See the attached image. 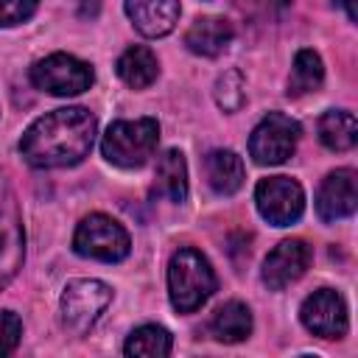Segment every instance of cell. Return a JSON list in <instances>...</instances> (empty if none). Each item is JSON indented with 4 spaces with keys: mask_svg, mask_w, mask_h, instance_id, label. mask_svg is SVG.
Segmentation results:
<instances>
[{
    "mask_svg": "<svg viewBox=\"0 0 358 358\" xmlns=\"http://www.w3.org/2000/svg\"><path fill=\"white\" fill-rule=\"evenodd\" d=\"M95 140V115L84 106H64L34 120L22 140L20 154L34 168H67L81 162Z\"/></svg>",
    "mask_w": 358,
    "mask_h": 358,
    "instance_id": "6da1fadb",
    "label": "cell"
},
{
    "mask_svg": "<svg viewBox=\"0 0 358 358\" xmlns=\"http://www.w3.org/2000/svg\"><path fill=\"white\" fill-rule=\"evenodd\" d=\"M168 291H171V305L179 313L199 310L215 291V274L210 260L190 246L173 252L168 263Z\"/></svg>",
    "mask_w": 358,
    "mask_h": 358,
    "instance_id": "7a4b0ae2",
    "label": "cell"
},
{
    "mask_svg": "<svg viewBox=\"0 0 358 358\" xmlns=\"http://www.w3.org/2000/svg\"><path fill=\"white\" fill-rule=\"evenodd\" d=\"M159 140V126L154 117H140V120H115L101 143L103 157L112 165L120 168H140L148 162Z\"/></svg>",
    "mask_w": 358,
    "mask_h": 358,
    "instance_id": "3957f363",
    "label": "cell"
},
{
    "mask_svg": "<svg viewBox=\"0 0 358 358\" xmlns=\"http://www.w3.org/2000/svg\"><path fill=\"white\" fill-rule=\"evenodd\" d=\"M73 249L84 257L117 263L129 255L131 241H129V232L115 218H109L103 213H92L78 224V229L73 235Z\"/></svg>",
    "mask_w": 358,
    "mask_h": 358,
    "instance_id": "277c9868",
    "label": "cell"
},
{
    "mask_svg": "<svg viewBox=\"0 0 358 358\" xmlns=\"http://www.w3.org/2000/svg\"><path fill=\"white\" fill-rule=\"evenodd\" d=\"M112 302V288L101 280H70L64 285L59 310H62V322L67 330H73L76 336H84L98 316L106 310V305Z\"/></svg>",
    "mask_w": 358,
    "mask_h": 358,
    "instance_id": "5b68a950",
    "label": "cell"
},
{
    "mask_svg": "<svg viewBox=\"0 0 358 358\" xmlns=\"http://www.w3.org/2000/svg\"><path fill=\"white\" fill-rule=\"evenodd\" d=\"M92 67L70 53H50L31 67V81L50 95H78L92 87Z\"/></svg>",
    "mask_w": 358,
    "mask_h": 358,
    "instance_id": "8992f818",
    "label": "cell"
},
{
    "mask_svg": "<svg viewBox=\"0 0 358 358\" xmlns=\"http://www.w3.org/2000/svg\"><path fill=\"white\" fill-rule=\"evenodd\" d=\"M299 140V123L282 112H268L249 137V154L257 165L285 162Z\"/></svg>",
    "mask_w": 358,
    "mask_h": 358,
    "instance_id": "52a82bcc",
    "label": "cell"
},
{
    "mask_svg": "<svg viewBox=\"0 0 358 358\" xmlns=\"http://www.w3.org/2000/svg\"><path fill=\"white\" fill-rule=\"evenodd\" d=\"M25 255V238H22V218L17 207V196L8 185V179L0 173V288H6Z\"/></svg>",
    "mask_w": 358,
    "mask_h": 358,
    "instance_id": "ba28073f",
    "label": "cell"
},
{
    "mask_svg": "<svg viewBox=\"0 0 358 358\" xmlns=\"http://www.w3.org/2000/svg\"><path fill=\"white\" fill-rule=\"evenodd\" d=\"M255 201L260 215L274 227H288L299 221L305 210V193L296 179L291 176H268L260 179L255 187Z\"/></svg>",
    "mask_w": 358,
    "mask_h": 358,
    "instance_id": "9c48e42d",
    "label": "cell"
},
{
    "mask_svg": "<svg viewBox=\"0 0 358 358\" xmlns=\"http://www.w3.org/2000/svg\"><path fill=\"white\" fill-rule=\"evenodd\" d=\"M302 324L322 338H341L347 333V305L338 291L319 288L299 308Z\"/></svg>",
    "mask_w": 358,
    "mask_h": 358,
    "instance_id": "30bf717a",
    "label": "cell"
},
{
    "mask_svg": "<svg viewBox=\"0 0 358 358\" xmlns=\"http://www.w3.org/2000/svg\"><path fill=\"white\" fill-rule=\"evenodd\" d=\"M358 204V182L352 168H338L324 176L319 193H316V213L322 221H338L355 213Z\"/></svg>",
    "mask_w": 358,
    "mask_h": 358,
    "instance_id": "8fae6325",
    "label": "cell"
},
{
    "mask_svg": "<svg viewBox=\"0 0 358 358\" xmlns=\"http://www.w3.org/2000/svg\"><path fill=\"white\" fill-rule=\"evenodd\" d=\"M308 263H310V246L305 241H299V238L282 241L263 260V282L271 291H280V288L291 285L294 280H299L305 274Z\"/></svg>",
    "mask_w": 358,
    "mask_h": 358,
    "instance_id": "7c38bea8",
    "label": "cell"
},
{
    "mask_svg": "<svg viewBox=\"0 0 358 358\" xmlns=\"http://www.w3.org/2000/svg\"><path fill=\"white\" fill-rule=\"evenodd\" d=\"M179 0H126V14L143 36H165L179 20Z\"/></svg>",
    "mask_w": 358,
    "mask_h": 358,
    "instance_id": "4fadbf2b",
    "label": "cell"
},
{
    "mask_svg": "<svg viewBox=\"0 0 358 358\" xmlns=\"http://www.w3.org/2000/svg\"><path fill=\"white\" fill-rule=\"evenodd\" d=\"M229 42H232V25L218 17H199L185 34L187 50L199 56H218Z\"/></svg>",
    "mask_w": 358,
    "mask_h": 358,
    "instance_id": "5bb4252c",
    "label": "cell"
},
{
    "mask_svg": "<svg viewBox=\"0 0 358 358\" xmlns=\"http://www.w3.org/2000/svg\"><path fill=\"white\" fill-rule=\"evenodd\" d=\"M204 171H207L210 187L218 196H232L243 185V162L235 151H227V148L210 151L207 159H204Z\"/></svg>",
    "mask_w": 358,
    "mask_h": 358,
    "instance_id": "9a60e30c",
    "label": "cell"
},
{
    "mask_svg": "<svg viewBox=\"0 0 358 358\" xmlns=\"http://www.w3.org/2000/svg\"><path fill=\"white\" fill-rule=\"evenodd\" d=\"M117 76L131 87V90H145L148 84L157 81V73H159V62L154 56L151 48L145 45H131L120 53L117 59Z\"/></svg>",
    "mask_w": 358,
    "mask_h": 358,
    "instance_id": "2e32d148",
    "label": "cell"
},
{
    "mask_svg": "<svg viewBox=\"0 0 358 358\" xmlns=\"http://www.w3.org/2000/svg\"><path fill=\"white\" fill-rule=\"evenodd\" d=\"M154 190L159 196H168L171 201L182 204L187 199V168H185V157L182 151L171 148L159 157L157 162V185Z\"/></svg>",
    "mask_w": 358,
    "mask_h": 358,
    "instance_id": "e0dca14e",
    "label": "cell"
},
{
    "mask_svg": "<svg viewBox=\"0 0 358 358\" xmlns=\"http://www.w3.org/2000/svg\"><path fill=\"white\" fill-rule=\"evenodd\" d=\"M210 330L218 341L224 344H235V341H243L249 333H252V313L243 302L232 299L227 305H221L210 322Z\"/></svg>",
    "mask_w": 358,
    "mask_h": 358,
    "instance_id": "ac0fdd59",
    "label": "cell"
},
{
    "mask_svg": "<svg viewBox=\"0 0 358 358\" xmlns=\"http://www.w3.org/2000/svg\"><path fill=\"white\" fill-rule=\"evenodd\" d=\"M319 140L330 151H350L358 140V123L352 112L330 109L319 117Z\"/></svg>",
    "mask_w": 358,
    "mask_h": 358,
    "instance_id": "d6986e66",
    "label": "cell"
},
{
    "mask_svg": "<svg viewBox=\"0 0 358 358\" xmlns=\"http://www.w3.org/2000/svg\"><path fill=\"white\" fill-rule=\"evenodd\" d=\"M324 81V67L316 50H299L291 67V78H288V95H305V92H316Z\"/></svg>",
    "mask_w": 358,
    "mask_h": 358,
    "instance_id": "ffe728a7",
    "label": "cell"
},
{
    "mask_svg": "<svg viewBox=\"0 0 358 358\" xmlns=\"http://www.w3.org/2000/svg\"><path fill=\"white\" fill-rule=\"evenodd\" d=\"M173 347L171 333L159 324H143L137 330H131V336L126 338L123 352L126 355H143V358H162L168 355Z\"/></svg>",
    "mask_w": 358,
    "mask_h": 358,
    "instance_id": "44dd1931",
    "label": "cell"
},
{
    "mask_svg": "<svg viewBox=\"0 0 358 358\" xmlns=\"http://www.w3.org/2000/svg\"><path fill=\"white\" fill-rule=\"evenodd\" d=\"M246 84H243V76L238 70H227L218 81H215V101L224 112H238L246 101Z\"/></svg>",
    "mask_w": 358,
    "mask_h": 358,
    "instance_id": "7402d4cb",
    "label": "cell"
},
{
    "mask_svg": "<svg viewBox=\"0 0 358 358\" xmlns=\"http://www.w3.org/2000/svg\"><path fill=\"white\" fill-rule=\"evenodd\" d=\"M22 322L14 310H0V355H11L20 344Z\"/></svg>",
    "mask_w": 358,
    "mask_h": 358,
    "instance_id": "603a6c76",
    "label": "cell"
},
{
    "mask_svg": "<svg viewBox=\"0 0 358 358\" xmlns=\"http://www.w3.org/2000/svg\"><path fill=\"white\" fill-rule=\"evenodd\" d=\"M39 0H0V25H20L28 17H34Z\"/></svg>",
    "mask_w": 358,
    "mask_h": 358,
    "instance_id": "cb8c5ba5",
    "label": "cell"
},
{
    "mask_svg": "<svg viewBox=\"0 0 358 358\" xmlns=\"http://www.w3.org/2000/svg\"><path fill=\"white\" fill-rule=\"evenodd\" d=\"M98 14V0H81V17H95Z\"/></svg>",
    "mask_w": 358,
    "mask_h": 358,
    "instance_id": "d4e9b609",
    "label": "cell"
},
{
    "mask_svg": "<svg viewBox=\"0 0 358 358\" xmlns=\"http://www.w3.org/2000/svg\"><path fill=\"white\" fill-rule=\"evenodd\" d=\"M338 6H344V11H347V17L355 22L358 20V11H355V0H336Z\"/></svg>",
    "mask_w": 358,
    "mask_h": 358,
    "instance_id": "484cf974",
    "label": "cell"
}]
</instances>
